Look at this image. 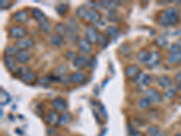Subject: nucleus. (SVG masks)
Segmentation results:
<instances>
[{"label": "nucleus", "mask_w": 181, "mask_h": 136, "mask_svg": "<svg viewBox=\"0 0 181 136\" xmlns=\"http://www.w3.org/2000/svg\"><path fill=\"white\" fill-rule=\"evenodd\" d=\"M179 19V11L176 7L166 8L157 16V22L163 27H171L178 23Z\"/></svg>", "instance_id": "f257e3e1"}, {"label": "nucleus", "mask_w": 181, "mask_h": 136, "mask_svg": "<svg viewBox=\"0 0 181 136\" xmlns=\"http://www.w3.org/2000/svg\"><path fill=\"white\" fill-rule=\"evenodd\" d=\"M102 17H101V14L93 7H91V8H88L87 10V13H86V16H85V20H87L88 22L90 23H98L100 20H101Z\"/></svg>", "instance_id": "f03ea898"}, {"label": "nucleus", "mask_w": 181, "mask_h": 136, "mask_svg": "<svg viewBox=\"0 0 181 136\" xmlns=\"http://www.w3.org/2000/svg\"><path fill=\"white\" fill-rule=\"evenodd\" d=\"M26 35V29L24 27H20V26H16L10 28L9 30V35L12 38H16V39H23Z\"/></svg>", "instance_id": "7ed1b4c3"}, {"label": "nucleus", "mask_w": 181, "mask_h": 136, "mask_svg": "<svg viewBox=\"0 0 181 136\" xmlns=\"http://www.w3.org/2000/svg\"><path fill=\"white\" fill-rule=\"evenodd\" d=\"M34 42L32 38H23L16 42V46L20 51H26L34 46Z\"/></svg>", "instance_id": "20e7f679"}, {"label": "nucleus", "mask_w": 181, "mask_h": 136, "mask_svg": "<svg viewBox=\"0 0 181 136\" xmlns=\"http://www.w3.org/2000/svg\"><path fill=\"white\" fill-rule=\"evenodd\" d=\"M97 29L94 27H88L86 28V31H85V36H86V40L91 44V45H93L96 43L97 41Z\"/></svg>", "instance_id": "39448f33"}, {"label": "nucleus", "mask_w": 181, "mask_h": 136, "mask_svg": "<svg viewBox=\"0 0 181 136\" xmlns=\"http://www.w3.org/2000/svg\"><path fill=\"white\" fill-rule=\"evenodd\" d=\"M4 63L5 65L6 66V68L8 69L9 72L16 74L18 70V67L16 65V60H15L12 56H8V55H5L4 56Z\"/></svg>", "instance_id": "423d86ee"}, {"label": "nucleus", "mask_w": 181, "mask_h": 136, "mask_svg": "<svg viewBox=\"0 0 181 136\" xmlns=\"http://www.w3.org/2000/svg\"><path fill=\"white\" fill-rule=\"evenodd\" d=\"M145 95H146L147 98H149L151 101L152 104L153 103H159L162 100L161 94L153 88H148L145 91Z\"/></svg>", "instance_id": "0eeeda50"}, {"label": "nucleus", "mask_w": 181, "mask_h": 136, "mask_svg": "<svg viewBox=\"0 0 181 136\" xmlns=\"http://www.w3.org/2000/svg\"><path fill=\"white\" fill-rule=\"evenodd\" d=\"M13 18L16 22L17 23H26L28 21L29 19V15H28V11L26 9H23V10H19L17 12H16L14 15H13Z\"/></svg>", "instance_id": "6e6552de"}, {"label": "nucleus", "mask_w": 181, "mask_h": 136, "mask_svg": "<svg viewBox=\"0 0 181 136\" xmlns=\"http://www.w3.org/2000/svg\"><path fill=\"white\" fill-rule=\"evenodd\" d=\"M77 45L79 49L81 52H82L83 54H90L92 51V47H91V44L84 38H79L77 41Z\"/></svg>", "instance_id": "1a4fd4ad"}, {"label": "nucleus", "mask_w": 181, "mask_h": 136, "mask_svg": "<svg viewBox=\"0 0 181 136\" xmlns=\"http://www.w3.org/2000/svg\"><path fill=\"white\" fill-rule=\"evenodd\" d=\"M88 58H86L83 54H77L74 59L73 64L76 69H81L83 66L87 65Z\"/></svg>", "instance_id": "9d476101"}, {"label": "nucleus", "mask_w": 181, "mask_h": 136, "mask_svg": "<svg viewBox=\"0 0 181 136\" xmlns=\"http://www.w3.org/2000/svg\"><path fill=\"white\" fill-rule=\"evenodd\" d=\"M55 29V32L57 35H61V36H65V35H69L70 34V29L68 26L66 24H63V23H58L56 24V26L54 27Z\"/></svg>", "instance_id": "9b49d317"}, {"label": "nucleus", "mask_w": 181, "mask_h": 136, "mask_svg": "<svg viewBox=\"0 0 181 136\" xmlns=\"http://www.w3.org/2000/svg\"><path fill=\"white\" fill-rule=\"evenodd\" d=\"M52 106L57 112H63L66 109V103L61 97H55L52 100Z\"/></svg>", "instance_id": "f8f14e48"}, {"label": "nucleus", "mask_w": 181, "mask_h": 136, "mask_svg": "<svg viewBox=\"0 0 181 136\" xmlns=\"http://www.w3.org/2000/svg\"><path fill=\"white\" fill-rule=\"evenodd\" d=\"M32 15H33L34 18L38 22V24H41V23H43V22L47 21L46 16H45L39 8H37V7L33 8V10H32Z\"/></svg>", "instance_id": "ddd939ff"}, {"label": "nucleus", "mask_w": 181, "mask_h": 136, "mask_svg": "<svg viewBox=\"0 0 181 136\" xmlns=\"http://www.w3.org/2000/svg\"><path fill=\"white\" fill-rule=\"evenodd\" d=\"M157 83L162 88H168L171 85V79L168 75H158L156 77Z\"/></svg>", "instance_id": "4468645a"}, {"label": "nucleus", "mask_w": 181, "mask_h": 136, "mask_svg": "<svg viewBox=\"0 0 181 136\" xmlns=\"http://www.w3.org/2000/svg\"><path fill=\"white\" fill-rule=\"evenodd\" d=\"M159 59H160V56H159V54L157 52H152L150 53V55L149 57V60L147 61L146 64L151 68L153 67H157V65L159 63Z\"/></svg>", "instance_id": "2eb2a0df"}, {"label": "nucleus", "mask_w": 181, "mask_h": 136, "mask_svg": "<svg viewBox=\"0 0 181 136\" xmlns=\"http://www.w3.org/2000/svg\"><path fill=\"white\" fill-rule=\"evenodd\" d=\"M86 80V76L81 72H75L71 75V82L74 84H81Z\"/></svg>", "instance_id": "dca6fc26"}, {"label": "nucleus", "mask_w": 181, "mask_h": 136, "mask_svg": "<svg viewBox=\"0 0 181 136\" xmlns=\"http://www.w3.org/2000/svg\"><path fill=\"white\" fill-rule=\"evenodd\" d=\"M46 123L50 125H53L55 123H58V121H59V115L57 113V111H54V110H51L49 111L47 116H46Z\"/></svg>", "instance_id": "f3484780"}, {"label": "nucleus", "mask_w": 181, "mask_h": 136, "mask_svg": "<svg viewBox=\"0 0 181 136\" xmlns=\"http://www.w3.org/2000/svg\"><path fill=\"white\" fill-rule=\"evenodd\" d=\"M31 58V53L26 51H20L18 54L16 55V62L19 64H26V62H28Z\"/></svg>", "instance_id": "a211bd4d"}, {"label": "nucleus", "mask_w": 181, "mask_h": 136, "mask_svg": "<svg viewBox=\"0 0 181 136\" xmlns=\"http://www.w3.org/2000/svg\"><path fill=\"white\" fill-rule=\"evenodd\" d=\"M139 72V69L137 65H129L125 69V75L128 78H134L138 73Z\"/></svg>", "instance_id": "6ab92c4d"}, {"label": "nucleus", "mask_w": 181, "mask_h": 136, "mask_svg": "<svg viewBox=\"0 0 181 136\" xmlns=\"http://www.w3.org/2000/svg\"><path fill=\"white\" fill-rule=\"evenodd\" d=\"M96 43L98 44L99 46L105 48L107 46V45L109 44V38L105 35V34H103V33H98Z\"/></svg>", "instance_id": "aec40b11"}, {"label": "nucleus", "mask_w": 181, "mask_h": 136, "mask_svg": "<svg viewBox=\"0 0 181 136\" xmlns=\"http://www.w3.org/2000/svg\"><path fill=\"white\" fill-rule=\"evenodd\" d=\"M168 63L172 64H179L181 63V51L174 54H169L168 55Z\"/></svg>", "instance_id": "412c9836"}, {"label": "nucleus", "mask_w": 181, "mask_h": 136, "mask_svg": "<svg viewBox=\"0 0 181 136\" xmlns=\"http://www.w3.org/2000/svg\"><path fill=\"white\" fill-rule=\"evenodd\" d=\"M50 43L55 47H60L63 44V37L57 34L52 35L50 38Z\"/></svg>", "instance_id": "4be33fe9"}, {"label": "nucleus", "mask_w": 181, "mask_h": 136, "mask_svg": "<svg viewBox=\"0 0 181 136\" xmlns=\"http://www.w3.org/2000/svg\"><path fill=\"white\" fill-rule=\"evenodd\" d=\"M105 33L109 37H115L119 35L120 33V29L119 27H117L116 26H109L106 27L105 29Z\"/></svg>", "instance_id": "5701e85b"}, {"label": "nucleus", "mask_w": 181, "mask_h": 136, "mask_svg": "<svg viewBox=\"0 0 181 136\" xmlns=\"http://www.w3.org/2000/svg\"><path fill=\"white\" fill-rule=\"evenodd\" d=\"M68 8H69V6L66 3H59L55 6V11L57 12L59 16H63L68 11Z\"/></svg>", "instance_id": "b1692460"}, {"label": "nucleus", "mask_w": 181, "mask_h": 136, "mask_svg": "<svg viewBox=\"0 0 181 136\" xmlns=\"http://www.w3.org/2000/svg\"><path fill=\"white\" fill-rule=\"evenodd\" d=\"M20 52V50L16 46H7L5 48V55H8V56H16L18 53Z\"/></svg>", "instance_id": "393cba45"}, {"label": "nucleus", "mask_w": 181, "mask_h": 136, "mask_svg": "<svg viewBox=\"0 0 181 136\" xmlns=\"http://www.w3.org/2000/svg\"><path fill=\"white\" fill-rule=\"evenodd\" d=\"M150 55V53L149 51L143 49V50H140V51L138 53V54H137V58H138V60H139L140 63H145V64H146L147 61L149 60Z\"/></svg>", "instance_id": "a878e982"}, {"label": "nucleus", "mask_w": 181, "mask_h": 136, "mask_svg": "<svg viewBox=\"0 0 181 136\" xmlns=\"http://www.w3.org/2000/svg\"><path fill=\"white\" fill-rule=\"evenodd\" d=\"M155 44L157 46L160 47V48H164L166 46H168V40L167 39V37L163 36V35H159L157 37H156Z\"/></svg>", "instance_id": "bb28decb"}, {"label": "nucleus", "mask_w": 181, "mask_h": 136, "mask_svg": "<svg viewBox=\"0 0 181 136\" xmlns=\"http://www.w3.org/2000/svg\"><path fill=\"white\" fill-rule=\"evenodd\" d=\"M68 27L70 29V34H76V32L79 29V26H78L77 22L75 21L74 18L71 17L68 19Z\"/></svg>", "instance_id": "cd10ccee"}, {"label": "nucleus", "mask_w": 181, "mask_h": 136, "mask_svg": "<svg viewBox=\"0 0 181 136\" xmlns=\"http://www.w3.org/2000/svg\"><path fill=\"white\" fill-rule=\"evenodd\" d=\"M71 119V115L69 112H63L60 115L59 117V121H58V124L59 125H65L66 123H68L70 122Z\"/></svg>", "instance_id": "c85d7f7f"}, {"label": "nucleus", "mask_w": 181, "mask_h": 136, "mask_svg": "<svg viewBox=\"0 0 181 136\" xmlns=\"http://www.w3.org/2000/svg\"><path fill=\"white\" fill-rule=\"evenodd\" d=\"M35 79H36V75H35L33 71H32V72H30V73H28V74L26 75L25 76L21 77V80L23 81V83H27V84H29V83H33V82L34 81Z\"/></svg>", "instance_id": "c756f323"}, {"label": "nucleus", "mask_w": 181, "mask_h": 136, "mask_svg": "<svg viewBox=\"0 0 181 136\" xmlns=\"http://www.w3.org/2000/svg\"><path fill=\"white\" fill-rule=\"evenodd\" d=\"M151 105H152L151 101H150L149 98H147V97H143V98L139 99V107L141 109H144V110L149 108Z\"/></svg>", "instance_id": "7c9ffc66"}, {"label": "nucleus", "mask_w": 181, "mask_h": 136, "mask_svg": "<svg viewBox=\"0 0 181 136\" xmlns=\"http://www.w3.org/2000/svg\"><path fill=\"white\" fill-rule=\"evenodd\" d=\"M87 8L85 6H79L76 10V17L80 19H84L85 18V16H86V13H87Z\"/></svg>", "instance_id": "2f4dec72"}, {"label": "nucleus", "mask_w": 181, "mask_h": 136, "mask_svg": "<svg viewBox=\"0 0 181 136\" xmlns=\"http://www.w3.org/2000/svg\"><path fill=\"white\" fill-rule=\"evenodd\" d=\"M176 93H177V89H176L175 87H168V88L166 90V92H165V94H164V96H165V98H167V99H172V98L175 97Z\"/></svg>", "instance_id": "473e14b6"}, {"label": "nucleus", "mask_w": 181, "mask_h": 136, "mask_svg": "<svg viewBox=\"0 0 181 136\" xmlns=\"http://www.w3.org/2000/svg\"><path fill=\"white\" fill-rule=\"evenodd\" d=\"M30 72H32V70H31L30 67H28V66H22V67H19L18 68V70H17V72L16 74H17V75L21 78V77L25 76L26 75H27Z\"/></svg>", "instance_id": "72a5a7b5"}, {"label": "nucleus", "mask_w": 181, "mask_h": 136, "mask_svg": "<svg viewBox=\"0 0 181 136\" xmlns=\"http://www.w3.org/2000/svg\"><path fill=\"white\" fill-rule=\"evenodd\" d=\"M39 27L45 34H50L51 33V26L48 23V21H45V22H43V23L39 24Z\"/></svg>", "instance_id": "f704fd0d"}, {"label": "nucleus", "mask_w": 181, "mask_h": 136, "mask_svg": "<svg viewBox=\"0 0 181 136\" xmlns=\"http://www.w3.org/2000/svg\"><path fill=\"white\" fill-rule=\"evenodd\" d=\"M119 50H120L121 54H124V55H126V56H129V55H130V54H131V49H130V47H129V46L125 45V44L121 45V46H120Z\"/></svg>", "instance_id": "c9c22d12"}, {"label": "nucleus", "mask_w": 181, "mask_h": 136, "mask_svg": "<svg viewBox=\"0 0 181 136\" xmlns=\"http://www.w3.org/2000/svg\"><path fill=\"white\" fill-rule=\"evenodd\" d=\"M145 75H145L143 72H139L138 75L133 78V82H134L136 84H140L141 83H143Z\"/></svg>", "instance_id": "e433bc0d"}, {"label": "nucleus", "mask_w": 181, "mask_h": 136, "mask_svg": "<svg viewBox=\"0 0 181 136\" xmlns=\"http://www.w3.org/2000/svg\"><path fill=\"white\" fill-rule=\"evenodd\" d=\"M159 133V129L157 126H150L147 129V134L150 136H157Z\"/></svg>", "instance_id": "4c0bfd02"}, {"label": "nucleus", "mask_w": 181, "mask_h": 136, "mask_svg": "<svg viewBox=\"0 0 181 136\" xmlns=\"http://www.w3.org/2000/svg\"><path fill=\"white\" fill-rule=\"evenodd\" d=\"M180 51L181 46L179 44H173L168 48V53L169 54H174V53H178V52H180Z\"/></svg>", "instance_id": "58836bf2"}, {"label": "nucleus", "mask_w": 181, "mask_h": 136, "mask_svg": "<svg viewBox=\"0 0 181 136\" xmlns=\"http://www.w3.org/2000/svg\"><path fill=\"white\" fill-rule=\"evenodd\" d=\"M39 84H41V85H43V86H48L52 81L50 80V77L49 76H44V77H42L39 81Z\"/></svg>", "instance_id": "ea45409f"}, {"label": "nucleus", "mask_w": 181, "mask_h": 136, "mask_svg": "<svg viewBox=\"0 0 181 136\" xmlns=\"http://www.w3.org/2000/svg\"><path fill=\"white\" fill-rule=\"evenodd\" d=\"M57 75H65L67 72V67L65 65H60L57 69Z\"/></svg>", "instance_id": "a19ab883"}, {"label": "nucleus", "mask_w": 181, "mask_h": 136, "mask_svg": "<svg viewBox=\"0 0 181 136\" xmlns=\"http://www.w3.org/2000/svg\"><path fill=\"white\" fill-rule=\"evenodd\" d=\"M152 81V77H151V75H145V77H144V80H143V84L144 85H146V86H149L150 84V83Z\"/></svg>", "instance_id": "79ce46f5"}, {"label": "nucleus", "mask_w": 181, "mask_h": 136, "mask_svg": "<svg viewBox=\"0 0 181 136\" xmlns=\"http://www.w3.org/2000/svg\"><path fill=\"white\" fill-rule=\"evenodd\" d=\"M129 130H130V133H131L132 136H142V134H141L140 132H139L138 130H136V129H134V128H131L130 125H129Z\"/></svg>", "instance_id": "37998d69"}, {"label": "nucleus", "mask_w": 181, "mask_h": 136, "mask_svg": "<svg viewBox=\"0 0 181 136\" xmlns=\"http://www.w3.org/2000/svg\"><path fill=\"white\" fill-rule=\"evenodd\" d=\"M9 5H10V2L7 1V0H1V1H0V7H1L2 9L6 8Z\"/></svg>", "instance_id": "c03bdc74"}, {"label": "nucleus", "mask_w": 181, "mask_h": 136, "mask_svg": "<svg viewBox=\"0 0 181 136\" xmlns=\"http://www.w3.org/2000/svg\"><path fill=\"white\" fill-rule=\"evenodd\" d=\"M65 58H66L67 60L74 59V58H75V54H74L73 51H68V52L65 54Z\"/></svg>", "instance_id": "a18cd8bd"}, {"label": "nucleus", "mask_w": 181, "mask_h": 136, "mask_svg": "<svg viewBox=\"0 0 181 136\" xmlns=\"http://www.w3.org/2000/svg\"><path fill=\"white\" fill-rule=\"evenodd\" d=\"M99 108H100V111L103 112V115H105V116H107V113H106V109H105V107H104V105H103V104H100V105H99Z\"/></svg>", "instance_id": "49530a36"}, {"label": "nucleus", "mask_w": 181, "mask_h": 136, "mask_svg": "<svg viewBox=\"0 0 181 136\" xmlns=\"http://www.w3.org/2000/svg\"><path fill=\"white\" fill-rule=\"evenodd\" d=\"M175 81L177 83H179L181 82V72L179 73H178L177 75H176V76H175Z\"/></svg>", "instance_id": "de8ad7c7"}, {"label": "nucleus", "mask_w": 181, "mask_h": 136, "mask_svg": "<svg viewBox=\"0 0 181 136\" xmlns=\"http://www.w3.org/2000/svg\"><path fill=\"white\" fill-rule=\"evenodd\" d=\"M92 112H93V114H94V116H95L96 120L99 122V123H102V122H101V120H100V118H99V115H97V114H96V112H95V111H92Z\"/></svg>", "instance_id": "09e8293b"}, {"label": "nucleus", "mask_w": 181, "mask_h": 136, "mask_svg": "<svg viewBox=\"0 0 181 136\" xmlns=\"http://www.w3.org/2000/svg\"><path fill=\"white\" fill-rule=\"evenodd\" d=\"M52 132H53L52 129H48V134H52Z\"/></svg>", "instance_id": "8fccbe9b"}, {"label": "nucleus", "mask_w": 181, "mask_h": 136, "mask_svg": "<svg viewBox=\"0 0 181 136\" xmlns=\"http://www.w3.org/2000/svg\"><path fill=\"white\" fill-rule=\"evenodd\" d=\"M179 91H181V82L179 83Z\"/></svg>", "instance_id": "3c124183"}, {"label": "nucleus", "mask_w": 181, "mask_h": 136, "mask_svg": "<svg viewBox=\"0 0 181 136\" xmlns=\"http://www.w3.org/2000/svg\"><path fill=\"white\" fill-rule=\"evenodd\" d=\"M3 117V110L1 109V118Z\"/></svg>", "instance_id": "603ef678"}, {"label": "nucleus", "mask_w": 181, "mask_h": 136, "mask_svg": "<svg viewBox=\"0 0 181 136\" xmlns=\"http://www.w3.org/2000/svg\"><path fill=\"white\" fill-rule=\"evenodd\" d=\"M175 136H181V134L180 133H179V134H176Z\"/></svg>", "instance_id": "864d4df0"}, {"label": "nucleus", "mask_w": 181, "mask_h": 136, "mask_svg": "<svg viewBox=\"0 0 181 136\" xmlns=\"http://www.w3.org/2000/svg\"><path fill=\"white\" fill-rule=\"evenodd\" d=\"M52 136H60V135H52Z\"/></svg>", "instance_id": "5fc2aeb1"}, {"label": "nucleus", "mask_w": 181, "mask_h": 136, "mask_svg": "<svg viewBox=\"0 0 181 136\" xmlns=\"http://www.w3.org/2000/svg\"><path fill=\"white\" fill-rule=\"evenodd\" d=\"M180 101H181V97H180Z\"/></svg>", "instance_id": "6e6d98bb"}]
</instances>
